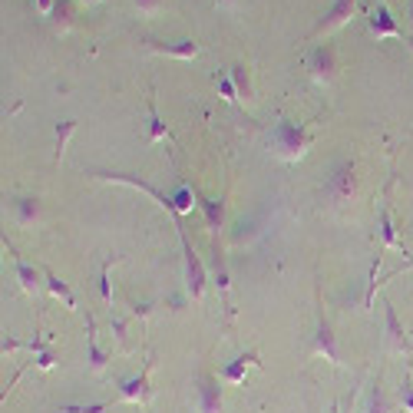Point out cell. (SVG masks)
Listing matches in <instances>:
<instances>
[{
	"mask_svg": "<svg viewBox=\"0 0 413 413\" xmlns=\"http://www.w3.org/2000/svg\"><path fill=\"white\" fill-rule=\"evenodd\" d=\"M20 348H23L20 341H13V337H7V341H4V348H0V350H4V354H13V350H20Z\"/></svg>",
	"mask_w": 413,
	"mask_h": 413,
	"instance_id": "4dcf8cb0",
	"label": "cell"
},
{
	"mask_svg": "<svg viewBox=\"0 0 413 413\" xmlns=\"http://www.w3.org/2000/svg\"><path fill=\"white\" fill-rule=\"evenodd\" d=\"M13 272H17V281H20V288H23L27 294H33L37 288H40V272L33 268L30 261L17 258V265H13Z\"/></svg>",
	"mask_w": 413,
	"mask_h": 413,
	"instance_id": "e0dca14e",
	"label": "cell"
},
{
	"mask_svg": "<svg viewBox=\"0 0 413 413\" xmlns=\"http://www.w3.org/2000/svg\"><path fill=\"white\" fill-rule=\"evenodd\" d=\"M229 77H231V83H235V89H239L241 99H251V96H255V89H251V77H248V66H245V63L229 66Z\"/></svg>",
	"mask_w": 413,
	"mask_h": 413,
	"instance_id": "ac0fdd59",
	"label": "cell"
},
{
	"mask_svg": "<svg viewBox=\"0 0 413 413\" xmlns=\"http://www.w3.org/2000/svg\"><path fill=\"white\" fill-rule=\"evenodd\" d=\"M307 70H311V77L317 83H327V80H334L337 73V50L331 44H317L307 56Z\"/></svg>",
	"mask_w": 413,
	"mask_h": 413,
	"instance_id": "3957f363",
	"label": "cell"
},
{
	"mask_svg": "<svg viewBox=\"0 0 413 413\" xmlns=\"http://www.w3.org/2000/svg\"><path fill=\"white\" fill-rule=\"evenodd\" d=\"M215 83H218V93L229 99V103H239V99H241V96H239V89H235V83H231V77H229V70H225V73H222Z\"/></svg>",
	"mask_w": 413,
	"mask_h": 413,
	"instance_id": "484cf974",
	"label": "cell"
},
{
	"mask_svg": "<svg viewBox=\"0 0 413 413\" xmlns=\"http://www.w3.org/2000/svg\"><path fill=\"white\" fill-rule=\"evenodd\" d=\"M132 4H136L142 13H153V11H159V7H163L165 0H132Z\"/></svg>",
	"mask_w": 413,
	"mask_h": 413,
	"instance_id": "f546056e",
	"label": "cell"
},
{
	"mask_svg": "<svg viewBox=\"0 0 413 413\" xmlns=\"http://www.w3.org/2000/svg\"><path fill=\"white\" fill-rule=\"evenodd\" d=\"M73 13H77V11H73V0H56L53 11H50V20H53L56 27H63V30H66V27L73 23Z\"/></svg>",
	"mask_w": 413,
	"mask_h": 413,
	"instance_id": "7402d4cb",
	"label": "cell"
},
{
	"mask_svg": "<svg viewBox=\"0 0 413 413\" xmlns=\"http://www.w3.org/2000/svg\"><path fill=\"white\" fill-rule=\"evenodd\" d=\"M109 403H70V407H60V413H106Z\"/></svg>",
	"mask_w": 413,
	"mask_h": 413,
	"instance_id": "4316f807",
	"label": "cell"
},
{
	"mask_svg": "<svg viewBox=\"0 0 413 413\" xmlns=\"http://www.w3.org/2000/svg\"><path fill=\"white\" fill-rule=\"evenodd\" d=\"M410 23H413V0H410Z\"/></svg>",
	"mask_w": 413,
	"mask_h": 413,
	"instance_id": "d6a6232c",
	"label": "cell"
},
{
	"mask_svg": "<svg viewBox=\"0 0 413 413\" xmlns=\"http://www.w3.org/2000/svg\"><path fill=\"white\" fill-rule=\"evenodd\" d=\"M120 397H122V400H129V403H139V400H146V397H149V364L142 367L139 377H129V381H122Z\"/></svg>",
	"mask_w": 413,
	"mask_h": 413,
	"instance_id": "8fae6325",
	"label": "cell"
},
{
	"mask_svg": "<svg viewBox=\"0 0 413 413\" xmlns=\"http://www.w3.org/2000/svg\"><path fill=\"white\" fill-rule=\"evenodd\" d=\"M367 413H390V400H387V393H383L381 383H377V387H374V393H370Z\"/></svg>",
	"mask_w": 413,
	"mask_h": 413,
	"instance_id": "d4e9b609",
	"label": "cell"
},
{
	"mask_svg": "<svg viewBox=\"0 0 413 413\" xmlns=\"http://www.w3.org/2000/svg\"><path fill=\"white\" fill-rule=\"evenodd\" d=\"M155 53H165V56H175V60H196L198 56V44L196 40H175V44H165V40H149Z\"/></svg>",
	"mask_w": 413,
	"mask_h": 413,
	"instance_id": "9c48e42d",
	"label": "cell"
},
{
	"mask_svg": "<svg viewBox=\"0 0 413 413\" xmlns=\"http://www.w3.org/2000/svg\"><path fill=\"white\" fill-rule=\"evenodd\" d=\"M13 208V218L20 222V225H33L37 218H40V198L37 196H17L11 202Z\"/></svg>",
	"mask_w": 413,
	"mask_h": 413,
	"instance_id": "7c38bea8",
	"label": "cell"
},
{
	"mask_svg": "<svg viewBox=\"0 0 413 413\" xmlns=\"http://www.w3.org/2000/svg\"><path fill=\"white\" fill-rule=\"evenodd\" d=\"M314 354H321L324 360L337 364V337H334V327L327 317L317 321V334H314Z\"/></svg>",
	"mask_w": 413,
	"mask_h": 413,
	"instance_id": "ba28073f",
	"label": "cell"
},
{
	"mask_svg": "<svg viewBox=\"0 0 413 413\" xmlns=\"http://www.w3.org/2000/svg\"><path fill=\"white\" fill-rule=\"evenodd\" d=\"M113 261H116V255L103 261V268H99V281H96L99 298H103L106 305H113V281H109V268H113Z\"/></svg>",
	"mask_w": 413,
	"mask_h": 413,
	"instance_id": "603a6c76",
	"label": "cell"
},
{
	"mask_svg": "<svg viewBox=\"0 0 413 413\" xmlns=\"http://www.w3.org/2000/svg\"><path fill=\"white\" fill-rule=\"evenodd\" d=\"M196 403L198 413H222V383H218L215 374H198Z\"/></svg>",
	"mask_w": 413,
	"mask_h": 413,
	"instance_id": "5b68a950",
	"label": "cell"
},
{
	"mask_svg": "<svg viewBox=\"0 0 413 413\" xmlns=\"http://www.w3.org/2000/svg\"><path fill=\"white\" fill-rule=\"evenodd\" d=\"M159 139H169V129H165V122L159 120L155 103L149 99V142H159Z\"/></svg>",
	"mask_w": 413,
	"mask_h": 413,
	"instance_id": "cb8c5ba5",
	"label": "cell"
},
{
	"mask_svg": "<svg viewBox=\"0 0 413 413\" xmlns=\"http://www.w3.org/2000/svg\"><path fill=\"white\" fill-rule=\"evenodd\" d=\"M172 202H175V212H179V218L185 215V212H192V205H198L196 202V192H192V185L179 182V189L172 192Z\"/></svg>",
	"mask_w": 413,
	"mask_h": 413,
	"instance_id": "ffe728a7",
	"label": "cell"
},
{
	"mask_svg": "<svg viewBox=\"0 0 413 413\" xmlns=\"http://www.w3.org/2000/svg\"><path fill=\"white\" fill-rule=\"evenodd\" d=\"M77 132V120H63L60 126H56V149H53V159L60 163L66 153V142H70V136Z\"/></svg>",
	"mask_w": 413,
	"mask_h": 413,
	"instance_id": "44dd1931",
	"label": "cell"
},
{
	"mask_svg": "<svg viewBox=\"0 0 413 413\" xmlns=\"http://www.w3.org/2000/svg\"><path fill=\"white\" fill-rule=\"evenodd\" d=\"M272 142H274V149H278V153H284L288 159H298V155L311 146V136L305 132V126H301V122L281 120V122H274Z\"/></svg>",
	"mask_w": 413,
	"mask_h": 413,
	"instance_id": "6da1fadb",
	"label": "cell"
},
{
	"mask_svg": "<svg viewBox=\"0 0 413 413\" xmlns=\"http://www.w3.org/2000/svg\"><path fill=\"white\" fill-rule=\"evenodd\" d=\"M381 239H383V248H397V251H403V255H410V251L403 248V239L397 235V229H393V218L387 208H381Z\"/></svg>",
	"mask_w": 413,
	"mask_h": 413,
	"instance_id": "2e32d148",
	"label": "cell"
},
{
	"mask_svg": "<svg viewBox=\"0 0 413 413\" xmlns=\"http://www.w3.org/2000/svg\"><path fill=\"white\" fill-rule=\"evenodd\" d=\"M383 324H387V337H390L393 341V348H410V344H407V334H403V324H400V317H397V307L390 305V301H387V305H383Z\"/></svg>",
	"mask_w": 413,
	"mask_h": 413,
	"instance_id": "5bb4252c",
	"label": "cell"
},
{
	"mask_svg": "<svg viewBox=\"0 0 413 413\" xmlns=\"http://www.w3.org/2000/svg\"><path fill=\"white\" fill-rule=\"evenodd\" d=\"M354 7H357V0H334V4H331V11L324 13V20L317 23L314 37H321V33H327V30H334V27H341V23H348L350 13H354Z\"/></svg>",
	"mask_w": 413,
	"mask_h": 413,
	"instance_id": "52a82bcc",
	"label": "cell"
},
{
	"mask_svg": "<svg viewBox=\"0 0 413 413\" xmlns=\"http://www.w3.org/2000/svg\"><path fill=\"white\" fill-rule=\"evenodd\" d=\"M46 288H50V294H53V298H63L66 307H77V294L70 291V284H66L60 274L46 272Z\"/></svg>",
	"mask_w": 413,
	"mask_h": 413,
	"instance_id": "d6986e66",
	"label": "cell"
},
{
	"mask_svg": "<svg viewBox=\"0 0 413 413\" xmlns=\"http://www.w3.org/2000/svg\"><path fill=\"white\" fill-rule=\"evenodd\" d=\"M400 407H403V413H413V383L410 381H403V387H400Z\"/></svg>",
	"mask_w": 413,
	"mask_h": 413,
	"instance_id": "83f0119b",
	"label": "cell"
},
{
	"mask_svg": "<svg viewBox=\"0 0 413 413\" xmlns=\"http://www.w3.org/2000/svg\"><path fill=\"white\" fill-rule=\"evenodd\" d=\"M341 413H350V403H348V407H344V410H341Z\"/></svg>",
	"mask_w": 413,
	"mask_h": 413,
	"instance_id": "836d02e7",
	"label": "cell"
},
{
	"mask_svg": "<svg viewBox=\"0 0 413 413\" xmlns=\"http://www.w3.org/2000/svg\"><path fill=\"white\" fill-rule=\"evenodd\" d=\"M251 364H258V350H248V354H239V357L222 367V381L229 383H245V374H248Z\"/></svg>",
	"mask_w": 413,
	"mask_h": 413,
	"instance_id": "30bf717a",
	"label": "cell"
},
{
	"mask_svg": "<svg viewBox=\"0 0 413 413\" xmlns=\"http://www.w3.org/2000/svg\"><path fill=\"white\" fill-rule=\"evenodd\" d=\"M198 208H202L205 225L212 231H218L222 225H225V205H222V198H215V196H198Z\"/></svg>",
	"mask_w": 413,
	"mask_h": 413,
	"instance_id": "4fadbf2b",
	"label": "cell"
},
{
	"mask_svg": "<svg viewBox=\"0 0 413 413\" xmlns=\"http://www.w3.org/2000/svg\"><path fill=\"white\" fill-rule=\"evenodd\" d=\"M87 4H96V0H87Z\"/></svg>",
	"mask_w": 413,
	"mask_h": 413,
	"instance_id": "e575fe53",
	"label": "cell"
},
{
	"mask_svg": "<svg viewBox=\"0 0 413 413\" xmlns=\"http://www.w3.org/2000/svg\"><path fill=\"white\" fill-rule=\"evenodd\" d=\"M53 364H56V357H53V350H50V348H44L40 354H37V367H40V370H50Z\"/></svg>",
	"mask_w": 413,
	"mask_h": 413,
	"instance_id": "f1b7e54d",
	"label": "cell"
},
{
	"mask_svg": "<svg viewBox=\"0 0 413 413\" xmlns=\"http://www.w3.org/2000/svg\"><path fill=\"white\" fill-rule=\"evenodd\" d=\"M367 27L370 33L377 37V40H383V37H403V27L397 20H393V13L383 7V4H377V7H370L367 13Z\"/></svg>",
	"mask_w": 413,
	"mask_h": 413,
	"instance_id": "8992f818",
	"label": "cell"
},
{
	"mask_svg": "<svg viewBox=\"0 0 413 413\" xmlns=\"http://www.w3.org/2000/svg\"><path fill=\"white\" fill-rule=\"evenodd\" d=\"M354 189H357V179H354V163H350V159H341V163L334 165L331 179H327V192H331V198L344 202V198L354 196Z\"/></svg>",
	"mask_w": 413,
	"mask_h": 413,
	"instance_id": "277c9868",
	"label": "cell"
},
{
	"mask_svg": "<svg viewBox=\"0 0 413 413\" xmlns=\"http://www.w3.org/2000/svg\"><path fill=\"white\" fill-rule=\"evenodd\" d=\"M53 4H56V0H37V7H40L44 13H50V11H53Z\"/></svg>",
	"mask_w": 413,
	"mask_h": 413,
	"instance_id": "1f68e13d",
	"label": "cell"
},
{
	"mask_svg": "<svg viewBox=\"0 0 413 413\" xmlns=\"http://www.w3.org/2000/svg\"><path fill=\"white\" fill-rule=\"evenodd\" d=\"M179 239H182V261H185V288H189V294H192V301H198L202 298V291H205V281H208V272L205 265H202V258L196 255V248L189 245V239H185V231H179Z\"/></svg>",
	"mask_w": 413,
	"mask_h": 413,
	"instance_id": "7a4b0ae2",
	"label": "cell"
},
{
	"mask_svg": "<svg viewBox=\"0 0 413 413\" xmlns=\"http://www.w3.org/2000/svg\"><path fill=\"white\" fill-rule=\"evenodd\" d=\"M87 360H89V370H93V374L106 370V364H109V354L96 344V331H93V324H89V331H87Z\"/></svg>",
	"mask_w": 413,
	"mask_h": 413,
	"instance_id": "9a60e30c",
	"label": "cell"
}]
</instances>
